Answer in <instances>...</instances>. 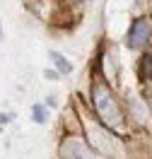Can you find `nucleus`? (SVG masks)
Masks as SVG:
<instances>
[{
    "instance_id": "nucleus-1",
    "label": "nucleus",
    "mask_w": 152,
    "mask_h": 159,
    "mask_svg": "<svg viewBox=\"0 0 152 159\" xmlns=\"http://www.w3.org/2000/svg\"><path fill=\"white\" fill-rule=\"evenodd\" d=\"M92 101H94V111L101 118V123L109 130L123 128V111L118 106V101L113 99L111 89L104 80H94L92 84Z\"/></svg>"
},
{
    "instance_id": "nucleus-2",
    "label": "nucleus",
    "mask_w": 152,
    "mask_h": 159,
    "mask_svg": "<svg viewBox=\"0 0 152 159\" xmlns=\"http://www.w3.org/2000/svg\"><path fill=\"white\" fill-rule=\"evenodd\" d=\"M109 128H99V125H87V138L92 140V145L99 149L101 154H109V157H116V154H121V142H116V140L106 133Z\"/></svg>"
},
{
    "instance_id": "nucleus-3",
    "label": "nucleus",
    "mask_w": 152,
    "mask_h": 159,
    "mask_svg": "<svg viewBox=\"0 0 152 159\" xmlns=\"http://www.w3.org/2000/svg\"><path fill=\"white\" fill-rule=\"evenodd\" d=\"M152 39V22L150 17H138V20L131 24V31H128V48H145L147 46V41Z\"/></svg>"
},
{
    "instance_id": "nucleus-4",
    "label": "nucleus",
    "mask_w": 152,
    "mask_h": 159,
    "mask_svg": "<svg viewBox=\"0 0 152 159\" xmlns=\"http://www.w3.org/2000/svg\"><path fill=\"white\" fill-rule=\"evenodd\" d=\"M61 157H63V159H104L99 152H94L87 142H82V140H77V138L63 140V145H61Z\"/></svg>"
},
{
    "instance_id": "nucleus-5",
    "label": "nucleus",
    "mask_w": 152,
    "mask_h": 159,
    "mask_svg": "<svg viewBox=\"0 0 152 159\" xmlns=\"http://www.w3.org/2000/svg\"><path fill=\"white\" fill-rule=\"evenodd\" d=\"M48 58L53 60V65L58 68V72H61V75H70V72H72V63L65 58V56H61L58 51H48Z\"/></svg>"
},
{
    "instance_id": "nucleus-6",
    "label": "nucleus",
    "mask_w": 152,
    "mask_h": 159,
    "mask_svg": "<svg viewBox=\"0 0 152 159\" xmlns=\"http://www.w3.org/2000/svg\"><path fill=\"white\" fill-rule=\"evenodd\" d=\"M131 111H133V118L138 120V123H147L150 113H147L145 104H142V101L138 99V97H131Z\"/></svg>"
},
{
    "instance_id": "nucleus-7",
    "label": "nucleus",
    "mask_w": 152,
    "mask_h": 159,
    "mask_svg": "<svg viewBox=\"0 0 152 159\" xmlns=\"http://www.w3.org/2000/svg\"><path fill=\"white\" fill-rule=\"evenodd\" d=\"M138 75H140V80H150L152 77V56L150 53H145L140 58V72H138Z\"/></svg>"
},
{
    "instance_id": "nucleus-8",
    "label": "nucleus",
    "mask_w": 152,
    "mask_h": 159,
    "mask_svg": "<svg viewBox=\"0 0 152 159\" xmlns=\"http://www.w3.org/2000/svg\"><path fill=\"white\" fill-rule=\"evenodd\" d=\"M31 120H34V123H46V120H48V113H46V106H44V104H34V106H31Z\"/></svg>"
},
{
    "instance_id": "nucleus-9",
    "label": "nucleus",
    "mask_w": 152,
    "mask_h": 159,
    "mask_svg": "<svg viewBox=\"0 0 152 159\" xmlns=\"http://www.w3.org/2000/svg\"><path fill=\"white\" fill-rule=\"evenodd\" d=\"M58 75H61V72H53V70H46V77H48V80H58Z\"/></svg>"
}]
</instances>
